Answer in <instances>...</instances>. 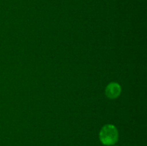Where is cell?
<instances>
[{
  "instance_id": "obj_2",
  "label": "cell",
  "mask_w": 147,
  "mask_h": 146,
  "mask_svg": "<svg viewBox=\"0 0 147 146\" xmlns=\"http://www.w3.org/2000/svg\"><path fill=\"white\" fill-rule=\"evenodd\" d=\"M121 88L118 83L111 82L106 87V94L111 99H114L119 97L120 94Z\"/></svg>"
},
{
  "instance_id": "obj_1",
  "label": "cell",
  "mask_w": 147,
  "mask_h": 146,
  "mask_svg": "<svg viewBox=\"0 0 147 146\" xmlns=\"http://www.w3.org/2000/svg\"><path fill=\"white\" fill-rule=\"evenodd\" d=\"M100 140L105 145H113L119 139V133L113 125H106L102 127L99 134Z\"/></svg>"
}]
</instances>
